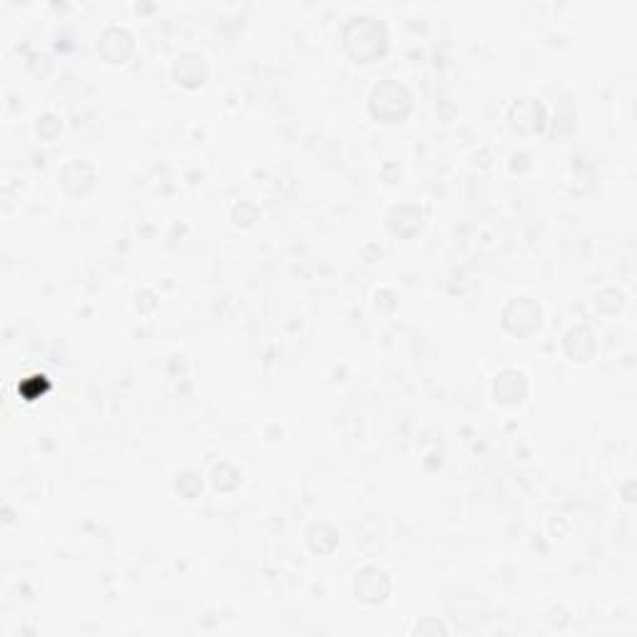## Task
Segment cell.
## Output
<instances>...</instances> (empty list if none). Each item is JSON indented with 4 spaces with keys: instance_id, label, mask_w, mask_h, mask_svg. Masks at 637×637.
<instances>
[{
    "instance_id": "6da1fadb",
    "label": "cell",
    "mask_w": 637,
    "mask_h": 637,
    "mask_svg": "<svg viewBox=\"0 0 637 637\" xmlns=\"http://www.w3.org/2000/svg\"><path fill=\"white\" fill-rule=\"evenodd\" d=\"M411 110V95L404 85L384 83L371 95V112L384 122H399Z\"/></svg>"
}]
</instances>
